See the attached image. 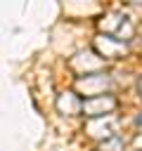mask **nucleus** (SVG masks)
I'll return each instance as SVG.
<instances>
[{
  "instance_id": "f257e3e1",
  "label": "nucleus",
  "mask_w": 142,
  "mask_h": 151,
  "mask_svg": "<svg viewBox=\"0 0 142 151\" xmlns=\"http://www.w3.org/2000/svg\"><path fill=\"white\" fill-rule=\"evenodd\" d=\"M135 125H142V113H140V116L135 118Z\"/></svg>"
},
{
  "instance_id": "f03ea898",
  "label": "nucleus",
  "mask_w": 142,
  "mask_h": 151,
  "mask_svg": "<svg viewBox=\"0 0 142 151\" xmlns=\"http://www.w3.org/2000/svg\"><path fill=\"white\" fill-rule=\"evenodd\" d=\"M137 87H140V97H142V80H140V85H137Z\"/></svg>"
}]
</instances>
